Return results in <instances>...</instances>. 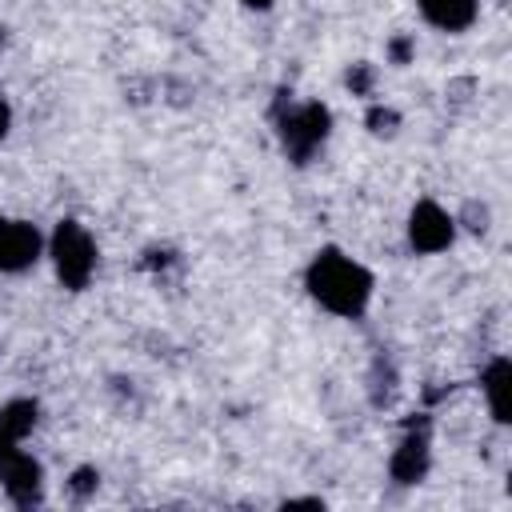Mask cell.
Instances as JSON below:
<instances>
[{
    "label": "cell",
    "instance_id": "obj_1",
    "mask_svg": "<svg viewBox=\"0 0 512 512\" xmlns=\"http://www.w3.org/2000/svg\"><path fill=\"white\" fill-rule=\"evenodd\" d=\"M304 284L320 308H328L332 316H348V320L360 316L372 300V272L336 248H320L312 256Z\"/></svg>",
    "mask_w": 512,
    "mask_h": 512
},
{
    "label": "cell",
    "instance_id": "obj_2",
    "mask_svg": "<svg viewBox=\"0 0 512 512\" xmlns=\"http://www.w3.org/2000/svg\"><path fill=\"white\" fill-rule=\"evenodd\" d=\"M48 256H52L56 276H60L64 288H72V292L88 288V280L96 272V244L76 220H60L56 224V232L48 240Z\"/></svg>",
    "mask_w": 512,
    "mask_h": 512
},
{
    "label": "cell",
    "instance_id": "obj_3",
    "mask_svg": "<svg viewBox=\"0 0 512 512\" xmlns=\"http://www.w3.org/2000/svg\"><path fill=\"white\" fill-rule=\"evenodd\" d=\"M332 132V112L324 104H296L280 116V144L296 164H308L316 156V148L328 140Z\"/></svg>",
    "mask_w": 512,
    "mask_h": 512
},
{
    "label": "cell",
    "instance_id": "obj_4",
    "mask_svg": "<svg viewBox=\"0 0 512 512\" xmlns=\"http://www.w3.org/2000/svg\"><path fill=\"white\" fill-rule=\"evenodd\" d=\"M0 484H4V492H8L12 504L28 508V504H36L40 492H44V468H40V460H36L32 452H24L20 444H16V448H0Z\"/></svg>",
    "mask_w": 512,
    "mask_h": 512
},
{
    "label": "cell",
    "instance_id": "obj_5",
    "mask_svg": "<svg viewBox=\"0 0 512 512\" xmlns=\"http://www.w3.org/2000/svg\"><path fill=\"white\" fill-rule=\"evenodd\" d=\"M456 240V220L436 204V200H420L412 212H408V244L424 256L432 252H444L448 244Z\"/></svg>",
    "mask_w": 512,
    "mask_h": 512
},
{
    "label": "cell",
    "instance_id": "obj_6",
    "mask_svg": "<svg viewBox=\"0 0 512 512\" xmlns=\"http://www.w3.org/2000/svg\"><path fill=\"white\" fill-rule=\"evenodd\" d=\"M44 240L32 224L24 220H4L0 216V272H24L36 264Z\"/></svg>",
    "mask_w": 512,
    "mask_h": 512
},
{
    "label": "cell",
    "instance_id": "obj_7",
    "mask_svg": "<svg viewBox=\"0 0 512 512\" xmlns=\"http://www.w3.org/2000/svg\"><path fill=\"white\" fill-rule=\"evenodd\" d=\"M388 472L396 484H420L428 472V436L424 432H408L400 440V448L388 460Z\"/></svg>",
    "mask_w": 512,
    "mask_h": 512
},
{
    "label": "cell",
    "instance_id": "obj_8",
    "mask_svg": "<svg viewBox=\"0 0 512 512\" xmlns=\"http://www.w3.org/2000/svg\"><path fill=\"white\" fill-rule=\"evenodd\" d=\"M484 396H488L492 420L496 424H508L512 420V360L508 356H496L484 368Z\"/></svg>",
    "mask_w": 512,
    "mask_h": 512
},
{
    "label": "cell",
    "instance_id": "obj_9",
    "mask_svg": "<svg viewBox=\"0 0 512 512\" xmlns=\"http://www.w3.org/2000/svg\"><path fill=\"white\" fill-rule=\"evenodd\" d=\"M416 8L424 12L428 24H436L440 32H464L472 28L480 4L476 0H416Z\"/></svg>",
    "mask_w": 512,
    "mask_h": 512
},
{
    "label": "cell",
    "instance_id": "obj_10",
    "mask_svg": "<svg viewBox=\"0 0 512 512\" xmlns=\"http://www.w3.org/2000/svg\"><path fill=\"white\" fill-rule=\"evenodd\" d=\"M36 416H40V404L20 396V400H8L0 408V448H16L24 444V436L36 428Z\"/></svg>",
    "mask_w": 512,
    "mask_h": 512
},
{
    "label": "cell",
    "instance_id": "obj_11",
    "mask_svg": "<svg viewBox=\"0 0 512 512\" xmlns=\"http://www.w3.org/2000/svg\"><path fill=\"white\" fill-rule=\"evenodd\" d=\"M96 480H100V476H96V468H80V472H72V492H80V496H84L88 488H96Z\"/></svg>",
    "mask_w": 512,
    "mask_h": 512
},
{
    "label": "cell",
    "instance_id": "obj_12",
    "mask_svg": "<svg viewBox=\"0 0 512 512\" xmlns=\"http://www.w3.org/2000/svg\"><path fill=\"white\" fill-rule=\"evenodd\" d=\"M8 128H12V108H8L4 100H0V140L8 136Z\"/></svg>",
    "mask_w": 512,
    "mask_h": 512
},
{
    "label": "cell",
    "instance_id": "obj_13",
    "mask_svg": "<svg viewBox=\"0 0 512 512\" xmlns=\"http://www.w3.org/2000/svg\"><path fill=\"white\" fill-rule=\"evenodd\" d=\"M244 4H248V8H260V12H264V8H272V0H244Z\"/></svg>",
    "mask_w": 512,
    "mask_h": 512
},
{
    "label": "cell",
    "instance_id": "obj_14",
    "mask_svg": "<svg viewBox=\"0 0 512 512\" xmlns=\"http://www.w3.org/2000/svg\"><path fill=\"white\" fill-rule=\"evenodd\" d=\"M0 40H4V28H0Z\"/></svg>",
    "mask_w": 512,
    "mask_h": 512
}]
</instances>
